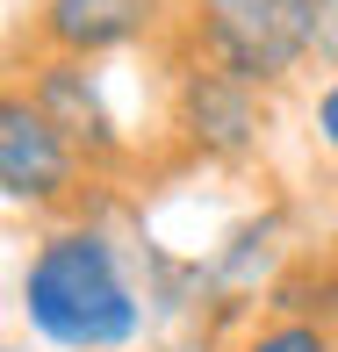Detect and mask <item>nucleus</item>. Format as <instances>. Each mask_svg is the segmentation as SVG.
Here are the masks:
<instances>
[{
	"label": "nucleus",
	"mask_w": 338,
	"mask_h": 352,
	"mask_svg": "<svg viewBox=\"0 0 338 352\" xmlns=\"http://www.w3.org/2000/svg\"><path fill=\"white\" fill-rule=\"evenodd\" d=\"M22 302H29V324L72 352H108V345L137 338V302L116 274V252L94 230H58L29 259Z\"/></svg>",
	"instance_id": "f257e3e1"
},
{
	"label": "nucleus",
	"mask_w": 338,
	"mask_h": 352,
	"mask_svg": "<svg viewBox=\"0 0 338 352\" xmlns=\"http://www.w3.org/2000/svg\"><path fill=\"white\" fill-rule=\"evenodd\" d=\"M202 36L216 72L266 87L317 51V0H202Z\"/></svg>",
	"instance_id": "f03ea898"
},
{
	"label": "nucleus",
	"mask_w": 338,
	"mask_h": 352,
	"mask_svg": "<svg viewBox=\"0 0 338 352\" xmlns=\"http://www.w3.org/2000/svg\"><path fill=\"white\" fill-rule=\"evenodd\" d=\"M65 173H72L65 130L43 108L8 101L0 108V187H8V201H51L65 187Z\"/></svg>",
	"instance_id": "7ed1b4c3"
},
{
	"label": "nucleus",
	"mask_w": 338,
	"mask_h": 352,
	"mask_svg": "<svg viewBox=\"0 0 338 352\" xmlns=\"http://www.w3.org/2000/svg\"><path fill=\"white\" fill-rule=\"evenodd\" d=\"M151 14L158 0H43V36L72 58H94L130 43L137 29H151Z\"/></svg>",
	"instance_id": "20e7f679"
},
{
	"label": "nucleus",
	"mask_w": 338,
	"mask_h": 352,
	"mask_svg": "<svg viewBox=\"0 0 338 352\" xmlns=\"http://www.w3.org/2000/svg\"><path fill=\"white\" fill-rule=\"evenodd\" d=\"M187 122H195L202 144L237 151V144L260 130V116H252V87L231 79V72H195V79H187Z\"/></svg>",
	"instance_id": "39448f33"
},
{
	"label": "nucleus",
	"mask_w": 338,
	"mask_h": 352,
	"mask_svg": "<svg viewBox=\"0 0 338 352\" xmlns=\"http://www.w3.org/2000/svg\"><path fill=\"white\" fill-rule=\"evenodd\" d=\"M245 352H331V338L317 324H281V331H260Z\"/></svg>",
	"instance_id": "423d86ee"
},
{
	"label": "nucleus",
	"mask_w": 338,
	"mask_h": 352,
	"mask_svg": "<svg viewBox=\"0 0 338 352\" xmlns=\"http://www.w3.org/2000/svg\"><path fill=\"white\" fill-rule=\"evenodd\" d=\"M317 51L338 65V0H317Z\"/></svg>",
	"instance_id": "0eeeda50"
},
{
	"label": "nucleus",
	"mask_w": 338,
	"mask_h": 352,
	"mask_svg": "<svg viewBox=\"0 0 338 352\" xmlns=\"http://www.w3.org/2000/svg\"><path fill=\"white\" fill-rule=\"evenodd\" d=\"M317 130H324V144L338 151V79L324 87V101H317Z\"/></svg>",
	"instance_id": "6e6552de"
}]
</instances>
